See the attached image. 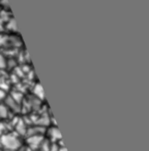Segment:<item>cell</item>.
<instances>
[{"mask_svg":"<svg viewBox=\"0 0 149 151\" xmlns=\"http://www.w3.org/2000/svg\"><path fill=\"white\" fill-rule=\"evenodd\" d=\"M0 145L4 150L17 151L22 146V141L16 132H6L2 137H0Z\"/></svg>","mask_w":149,"mask_h":151,"instance_id":"1","label":"cell"},{"mask_svg":"<svg viewBox=\"0 0 149 151\" xmlns=\"http://www.w3.org/2000/svg\"><path fill=\"white\" fill-rule=\"evenodd\" d=\"M45 139L44 136H31L26 137V142H27V147L31 149L32 151L38 150L42 140Z\"/></svg>","mask_w":149,"mask_h":151,"instance_id":"2","label":"cell"},{"mask_svg":"<svg viewBox=\"0 0 149 151\" xmlns=\"http://www.w3.org/2000/svg\"><path fill=\"white\" fill-rule=\"evenodd\" d=\"M46 132L48 134V140H50L52 143H58L62 140V137L59 132V129L56 126H50V128L46 129Z\"/></svg>","mask_w":149,"mask_h":151,"instance_id":"3","label":"cell"},{"mask_svg":"<svg viewBox=\"0 0 149 151\" xmlns=\"http://www.w3.org/2000/svg\"><path fill=\"white\" fill-rule=\"evenodd\" d=\"M46 132V128L40 125H29L27 128V132H26V137H31V136H44Z\"/></svg>","mask_w":149,"mask_h":151,"instance_id":"4","label":"cell"},{"mask_svg":"<svg viewBox=\"0 0 149 151\" xmlns=\"http://www.w3.org/2000/svg\"><path fill=\"white\" fill-rule=\"evenodd\" d=\"M14 126H15V132L18 136L19 137L25 136L26 137V132H27L28 126L23 119H18V121L16 122V124Z\"/></svg>","mask_w":149,"mask_h":151,"instance_id":"5","label":"cell"},{"mask_svg":"<svg viewBox=\"0 0 149 151\" xmlns=\"http://www.w3.org/2000/svg\"><path fill=\"white\" fill-rule=\"evenodd\" d=\"M4 105L5 107L9 109V111H13V112H19L21 110V105L18 104L16 101H14L11 96H6L4 99Z\"/></svg>","mask_w":149,"mask_h":151,"instance_id":"6","label":"cell"},{"mask_svg":"<svg viewBox=\"0 0 149 151\" xmlns=\"http://www.w3.org/2000/svg\"><path fill=\"white\" fill-rule=\"evenodd\" d=\"M32 93H33L34 97H36L40 101H42L45 99V94H44V90H42V87L40 84H35L32 89Z\"/></svg>","mask_w":149,"mask_h":151,"instance_id":"7","label":"cell"},{"mask_svg":"<svg viewBox=\"0 0 149 151\" xmlns=\"http://www.w3.org/2000/svg\"><path fill=\"white\" fill-rule=\"evenodd\" d=\"M9 111L6 107H5L4 104H0V121L1 120H4L9 117Z\"/></svg>","mask_w":149,"mask_h":151,"instance_id":"8","label":"cell"},{"mask_svg":"<svg viewBox=\"0 0 149 151\" xmlns=\"http://www.w3.org/2000/svg\"><path fill=\"white\" fill-rule=\"evenodd\" d=\"M51 141L48 140L47 138H45L44 140H42V144H40V148H38V150L40 151H49V148H50L51 146Z\"/></svg>","mask_w":149,"mask_h":151,"instance_id":"9","label":"cell"},{"mask_svg":"<svg viewBox=\"0 0 149 151\" xmlns=\"http://www.w3.org/2000/svg\"><path fill=\"white\" fill-rule=\"evenodd\" d=\"M9 96H11L14 101H16L18 104H20V105H21L22 99H23V95H22L20 92H13L11 95H9Z\"/></svg>","mask_w":149,"mask_h":151,"instance_id":"10","label":"cell"},{"mask_svg":"<svg viewBox=\"0 0 149 151\" xmlns=\"http://www.w3.org/2000/svg\"><path fill=\"white\" fill-rule=\"evenodd\" d=\"M6 27L9 28V30H12V31H18V29H17V26H16L15 19H14V18H12L11 20H9V21H7Z\"/></svg>","mask_w":149,"mask_h":151,"instance_id":"11","label":"cell"},{"mask_svg":"<svg viewBox=\"0 0 149 151\" xmlns=\"http://www.w3.org/2000/svg\"><path fill=\"white\" fill-rule=\"evenodd\" d=\"M6 130H7L6 124H5L4 122L0 121V137H2L3 134H6Z\"/></svg>","mask_w":149,"mask_h":151,"instance_id":"12","label":"cell"},{"mask_svg":"<svg viewBox=\"0 0 149 151\" xmlns=\"http://www.w3.org/2000/svg\"><path fill=\"white\" fill-rule=\"evenodd\" d=\"M60 146H63V145H59V143H51L49 151H58Z\"/></svg>","mask_w":149,"mask_h":151,"instance_id":"13","label":"cell"},{"mask_svg":"<svg viewBox=\"0 0 149 151\" xmlns=\"http://www.w3.org/2000/svg\"><path fill=\"white\" fill-rule=\"evenodd\" d=\"M5 66H6V60L3 55H0V68H4Z\"/></svg>","mask_w":149,"mask_h":151,"instance_id":"14","label":"cell"},{"mask_svg":"<svg viewBox=\"0 0 149 151\" xmlns=\"http://www.w3.org/2000/svg\"><path fill=\"white\" fill-rule=\"evenodd\" d=\"M6 97V94H5V92L2 90V89H0V104H1V101H4V99Z\"/></svg>","mask_w":149,"mask_h":151,"instance_id":"15","label":"cell"},{"mask_svg":"<svg viewBox=\"0 0 149 151\" xmlns=\"http://www.w3.org/2000/svg\"><path fill=\"white\" fill-rule=\"evenodd\" d=\"M17 151H32V150H31V149H29V148H28L27 146H26V147H23V146H21V147H20L19 149H18Z\"/></svg>","mask_w":149,"mask_h":151,"instance_id":"16","label":"cell"},{"mask_svg":"<svg viewBox=\"0 0 149 151\" xmlns=\"http://www.w3.org/2000/svg\"><path fill=\"white\" fill-rule=\"evenodd\" d=\"M58 151H67V149L64 147V145L63 146H60V148H59V150Z\"/></svg>","mask_w":149,"mask_h":151,"instance_id":"17","label":"cell"},{"mask_svg":"<svg viewBox=\"0 0 149 151\" xmlns=\"http://www.w3.org/2000/svg\"><path fill=\"white\" fill-rule=\"evenodd\" d=\"M0 151H3V149H1V148H0Z\"/></svg>","mask_w":149,"mask_h":151,"instance_id":"18","label":"cell"},{"mask_svg":"<svg viewBox=\"0 0 149 151\" xmlns=\"http://www.w3.org/2000/svg\"><path fill=\"white\" fill-rule=\"evenodd\" d=\"M0 148H1V145H0Z\"/></svg>","mask_w":149,"mask_h":151,"instance_id":"19","label":"cell"}]
</instances>
